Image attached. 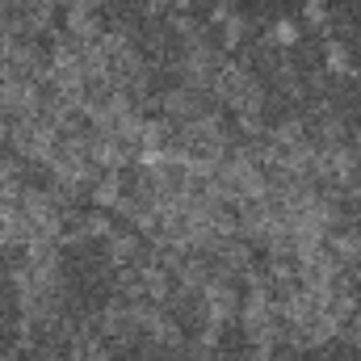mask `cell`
Wrapping results in <instances>:
<instances>
[{
    "label": "cell",
    "instance_id": "obj_1",
    "mask_svg": "<svg viewBox=\"0 0 361 361\" xmlns=\"http://www.w3.org/2000/svg\"><path fill=\"white\" fill-rule=\"evenodd\" d=\"M244 34H248V17H244V13H231V17L223 21V34H219V47H223V51H240V42H244Z\"/></svg>",
    "mask_w": 361,
    "mask_h": 361
},
{
    "label": "cell",
    "instance_id": "obj_2",
    "mask_svg": "<svg viewBox=\"0 0 361 361\" xmlns=\"http://www.w3.org/2000/svg\"><path fill=\"white\" fill-rule=\"evenodd\" d=\"M324 55H328V72H336V76H349V72H353V55H349V47L328 42Z\"/></svg>",
    "mask_w": 361,
    "mask_h": 361
},
{
    "label": "cell",
    "instance_id": "obj_3",
    "mask_svg": "<svg viewBox=\"0 0 361 361\" xmlns=\"http://www.w3.org/2000/svg\"><path fill=\"white\" fill-rule=\"evenodd\" d=\"M294 42H298V25H294L290 17L273 21V30H269V47H281V51H290Z\"/></svg>",
    "mask_w": 361,
    "mask_h": 361
},
{
    "label": "cell",
    "instance_id": "obj_4",
    "mask_svg": "<svg viewBox=\"0 0 361 361\" xmlns=\"http://www.w3.org/2000/svg\"><path fill=\"white\" fill-rule=\"evenodd\" d=\"M302 17H307V25H324L328 21V0H302Z\"/></svg>",
    "mask_w": 361,
    "mask_h": 361
},
{
    "label": "cell",
    "instance_id": "obj_5",
    "mask_svg": "<svg viewBox=\"0 0 361 361\" xmlns=\"http://www.w3.org/2000/svg\"><path fill=\"white\" fill-rule=\"evenodd\" d=\"M89 4H92V8H101V4H105V0H89Z\"/></svg>",
    "mask_w": 361,
    "mask_h": 361
}]
</instances>
